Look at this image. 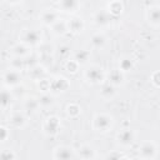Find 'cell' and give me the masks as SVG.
Masks as SVG:
<instances>
[{"mask_svg": "<svg viewBox=\"0 0 160 160\" xmlns=\"http://www.w3.org/2000/svg\"><path fill=\"white\" fill-rule=\"evenodd\" d=\"M112 124H114V120H112V116L109 115V114H105V112H100V114H96L94 118H92V129L96 130V131H100V132H106L109 131L111 128H112Z\"/></svg>", "mask_w": 160, "mask_h": 160, "instance_id": "1", "label": "cell"}, {"mask_svg": "<svg viewBox=\"0 0 160 160\" xmlns=\"http://www.w3.org/2000/svg\"><path fill=\"white\" fill-rule=\"evenodd\" d=\"M84 78H85L90 84L96 85V84H100V82L104 81V79H105V72H104V70H102L101 66H99V65H90V66H88V68L85 69V71H84Z\"/></svg>", "mask_w": 160, "mask_h": 160, "instance_id": "2", "label": "cell"}, {"mask_svg": "<svg viewBox=\"0 0 160 160\" xmlns=\"http://www.w3.org/2000/svg\"><path fill=\"white\" fill-rule=\"evenodd\" d=\"M20 41L28 46H39L41 44V32L35 29H25L20 34Z\"/></svg>", "mask_w": 160, "mask_h": 160, "instance_id": "3", "label": "cell"}, {"mask_svg": "<svg viewBox=\"0 0 160 160\" xmlns=\"http://www.w3.org/2000/svg\"><path fill=\"white\" fill-rule=\"evenodd\" d=\"M61 129V122L60 119L58 116H49L45 119L44 124H42V132L46 136H54L56 135Z\"/></svg>", "mask_w": 160, "mask_h": 160, "instance_id": "4", "label": "cell"}, {"mask_svg": "<svg viewBox=\"0 0 160 160\" xmlns=\"http://www.w3.org/2000/svg\"><path fill=\"white\" fill-rule=\"evenodd\" d=\"M52 158L55 160H72V159L78 158V154H76V151L71 146L60 145V146H56L54 149Z\"/></svg>", "mask_w": 160, "mask_h": 160, "instance_id": "5", "label": "cell"}, {"mask_svg": "<svg viewBox=\"0 0 160 160\" xmlns=\"http://www.w3.org/2000/svg\"><path fill=\"white\" fill-rule=\"evenodd\" d=\"M158 154V148L154 141H144L139 146V156L141 159H155Z\"/></svg>", "mask_w": 160, "mask_h": 160, "instance_id": "6", "label": "cell"}, {"mask_svg": "<svg viewBox=\"0 0 160 160\" xmlns=\"http://www.w3.org/2000/svg\"><path fill=\"white\" fill-rule=\"evenodd\" d=\"M2 82L6 88H14L21 82V74L19 70L15 69H8L2 74Z\"/></svg>", "mask_w": 160, "mask_h": 160, "instance_id": "7", "label": "cell"}, {"mask_svg": "<svg viewBox=\"0 0 160 160\" xmlns=\"http://www.w3.org/2000/svg\"><path fill=\"white\" fill-rule=\"evenodd\" d=\"M135 131L131 129H122L116 134V141L120 146L122 148H129L134 144L135 141Z\"/></svg>", "mask_w": 160, "mask_h": 160, "instance_id": "8", "label": "cell"}, {"mask_svg": "<svg viewBox=\"0 0 160 160\" xmlns=\"http://www.w3.org/2000/svg\"><path fill=\"white\" fill-rule=\"evenodd\" d=\"M70 88V82L64 76H54L50 79V91L52 92H64Z\"/></svg>", "mask_w": 160, "mask_h": 160, "instance_id": "9", "label": "cell"}, {"mask_svg": "<svg viewBox=\"0 0 160 160\" xmlns=\"http://www.w3.org/2000/svg\"><path fill=\"white\" fill-rule=\"evenodd\" d=\"M112 15L108 11V9H102V10H98L94 14V22L96 26L102 28V26H108L111 21Z\"/></svg>", "mask_w": 160, "mask_h": 160, "instance_id": "10", "label": "cell"}, {"mask_svg": "<svg viewBox=\"0 0 160 160\" xmlns=\"http://www.w3.org/2000/svg\"><path fill=\"white\" fill-rule=\"evenodd\" d=\"M40 20H41V22L44 24V25H46V26H51L52 24H55L58 20H60L59 19V12L58 11H55V10H49V9H45V10H42L41 11V14H40Z\"/></svg>", "mask_w": 160, "mask_h": 160, "instance_id": "11", "label": "cell"}, {"mask_svg": "<svg viewBox=\"0 0 160 160\" xmlns=\"http://www.w3.org/2000/svg\"><path fill=\"white\" fill-rule=\"evenodd\" d=\"M76 154H78V158L82 159V160H92V159L96 158L95 149H94L91 145H89V144H82V145L78 149Z\"/></svg>", "mask_w": 160, "mask_h": 160, "instance_id": "12", "label": "cell"}, {"mask_svg": "<svg viewBox=\"0 0 160 160\" xmlns=\"http://www.w3.org/2000/svg\"><path fill=\"white\" fill-rule=\"evenodd\" d=\"M146 20L154 26L160 25V6L159 5H152L146 10Z\"/></svg>", "mask_w": 160, "mask_h": 160, "instance_id": "13", "label": "cell"}, {"mask_svg": "<svg viewBox=\"0 0 160 160\" xmlns=\"http://www.w3.org/2000/svg\"><path fill=\"white\" fill-rule=\"evenodd\" d=\"M66 22H68V29H69V31H71V32H74V34L81 32V31L84 30V28H85L84 20H82L81 18H78V16H74V18L66 20Z\"/></svg>", "mask_w": 160, "mask_h": 160, "instance_id": "14", "label": "cell"}, {"mask_svg": "<svg viewBox=\"0 0 160 160\" xmlns=\"http://www.w3.org/2000/svg\"><path fill=\"white\" fill-rule=\"evenodd\" d=\"M45 75H46V69L41 64H36V65L29 68V76L35 81H39V80L44 79Z\"/></svg>", "mask_w": 160, "mask_h": 160, "instance_id": "15", "label": "cell"}, {"mask_svg": "<svg viewBox=\"0 0 160 160\" xmlns=\"http://www.w3.org/2000/svg\"><path fill=\"white\" fill-rule=\"evenodd\" d=\"M79 0H59V8L64 12H74L79 9Z\"/></svg>", "mask_w": 160, "mask_h": 160, "instance_id": "16", "label": "cell"}, {"mask_svg": "<svg viewBox=\"0 0 160 160\" xmlns=\"http://www.w3.org/2000/svg\"><path fill=\"white\" fill-rule=\"evenodd\" d=\"M11 54L18 58H26L30 54V46H28L24 42H18L11 48Z\"/></svg>", "mask_w": 160, "mask_h": 160, "instance_id": "17", "label": "cell"}, {"mask_svg": "<svg viewBox=\"0 0 160 160\" xmlns=\"http://www.w3.org/2000/svg\"><path fill=\"white\" fill-rule=\"evenodd\" d=\"M125 72H122L120 69H114L109 72L108 75V79H109V82H111L112 85L115 86H119L121 84H124V80H125Z\"/></svg>", "mask_w": 160, "mask_h": 160, "instance_id": "18", "label": "cell"}, {"mask_svg": "<svg viewBox=\"0 0 160 160\" xmlns=\"http://www.w3.org/2000/svg\"><path fill=\"white\" fill-rule=\"evenodd\" d=\"M10 124L14 126V128H18V129H21L25 126L26 124V116L24 115V112L21 111H15L10 115Z\"/></svg>", "mask_w": 160, "mask_h": 160, "instance_id": "19", "label": "cell"}, {"mask_svg": "<svg viewBox=\"0 0 160 160\" xmlns=\"http://www.w3.org/2000/svg\"><path fill=\"white\" fill-rule=\"evenodd\" d=\"M12 91L6 89V88H2L1 90V95H0V102H1V109L2 110H6L8 108H10L11 102H12Z\"/></svg>", "mask_w": 160, "mask_h": 160, "instance_id": "20", "label": "cell"}, {"mask_svg": "<svg viewBox=\"0 0 160 160\" xmlns=\"http://www.w3.org/2000/svg\"><path fill=\"white\" fill-rule=\"evenodd\" d=\"M90 44H91V46L94 48V49H101V48H104L105 46V44H106V38H105V35L102 34V32H95V34H92L91 35V38H90Z\"/></svg>", "mask_w": 160, "mask_h": 160, "instance_id": "21", "label": "cell"}, {"mask_svg": "<svg viewBox=\"0 0 160 160\" xmlns=\"http://www.w3.org/2000/svg\"><path fill=\"white\" fill-rule=\"evenodd\" d=\"M100 95L101 98L106 99V100H110L112 99L115 95H116V86L112 85L111 82H108V84H104L100 89Z\"/></svg>", "mask_w": 160, "mask_h": 160, "instance_id": "22", "label": "cell"}, {"mask_svg": "<svg viewBox=\"0 0 160 160\" xmlns=\"http://www.w3.org/2000/svg\"><path fill=\"white\" fill-rule=\"evenodd\" d=\"M106 9H108V11L112 16H119L122 12V10H124V5H122V2L120 0H114V1H111V2L108 4V8Z\"/></svg>", "mask_w": 160, "mask_h": 160, "instance_id": "23", "label": "cell"}, {"mask_svg": "<svg viewBox=\"0 0 160 160\" xmlns=\"http://www.w3.org/2000/svg\"><path fill=\"white\" fill-rule=\"evenodd\" d=\"M50 28H51L52 34H55V35H64L65 32L69 31V29H68V22L64 21V20H58V21H56L55 24H52Z\"/></svg>", "mask_w": 160, "mask_h": 160, "instance_id": "24", "label": "cell"}, {"mask_svg": "<svg viewBox=\"0 0 160 160\" xmlns=\"http://www.w3.org/2000/svg\"><path fill=\"white\" fill-rule=\"evenodd\" d=\"M119 69L122 72H128L131 71L134 69V60L130 56H124L119 60Z\"/></svg>", "mask_w": 160, "mask_h": 160, "instance_id": "25", "label": "cell"}, {"mask_svg": "<svg viewBox=\"0 0 160 160\" xmlns=\"http://www.w3.org/2000/svg\"><path fill=\"white\" fill-rule=\"evenodd\" d=\"M39 108H40V104H39V99L36 98H28L24 101V109L29 112H35Z\"/></svg>", "mask_w": 160, "mask_h": 160, "instance_id": "26", "label": "cell"}, {"mask_svg": "<svg viewBox=\"0 0 160 160\" xmlns=\"http://www.w3.org/2000/svg\"><path fill=\"white\" fill-rule=\"evenodd\" d=\"M39 104H40V106H42V108H49V106H51L52 104H54V95H51L50 94V91H48V92H42L39 98Z\"/></svg>", "mask_w": 160, "mask_h": 160, "instance_id": "27", "label": "cell"}, {"mask_svg": "<svg viewBox=\"0 0 160 160\" xmlns=\"http://www.w3.org/2000/svg\"><path fill=\"white\" fill-rule=\"evenodd\" d=\"M74 59H75L80 65H84V64H86V62L89 61V59H90V51L81 49V50H79V51L75 52Z\"/></svg>", "mask_w": 160, "mask_h": 160, "instance_id": "28", "label": "cell"}, {"mask_svg": "<svg viewBox=\"0 0 160 160\" xmlns=\"http://www.w3.org/2000/svg\"><path fill=\"white\" fill-rule=\"evenodd\" d=\"M66 114L70 118H78L81 114V108L76 102H70L66 105Z\"/></svg>", "mask_w": 160, "mask_h": 160, "instance_id": "29", "label": "cell"}, {"mask_svg": "<svg viewBox=\"0 0 160 160\" xmlns=\"http://www.w3.org/2000/svg\"><path fill=\"white\" fill-rule=\"evenodd\" d=\"M25 65V60L24 58H18V56H14V59H11L10 61V68L11 69H15V70H21Z\"/></svg>", "mask_w": 160, "mask_h": 160, "instance_id": "30", "label": "cell"}, {"mask_svg": "<svg viewBox=\"0 0 160 160\" xmlns=\"http://www.w3.org/2000/svg\"><path fill=\"white\" fill-rule=\"evenodd\" d=\"M79 66H80V64L75 60V59H69V60H66V62H65V69L69 71V72H71V74H75L78 70H79Z\"/></svg>", "mask_w": 160, "mask_h": 160, "instance_id": "31", "label": "cell"}, {"mask_svg": "<svg viewBox=\"0 0 160 160\" xmlns=\"http://www.w3.org/2000/svg\"><path fill=\"white\" fill-rule=\"evenodd\" d=\"M0 158L4 159V160H15L18 156H16V154H15L12 150H8V149H5V150H1V152H0Z\"/></svg>", "mask_w": 160, "mask_h": 160, "instance_id": "32", "label": "cell"}, {"mask_svg": "<svg viewBox=\"0 0 160 160\" xmlns=\"http://www.w3.org/2000/svg\"><path fill=\"white\" fill-rule=\"evenodd\" d=\"M38 86H39V89L42 92H48V91H50V80H48L46 78H44V79H41V80L38 81Z\"/></svg>", "mask_w": 160, "mask_h": 160, "instance_id": "33", "label": "cell"}, {"mask_svg": "<svg viewBox=\"0 0 160 160\" xmlns=\"http://www.w3.org/2000/svg\"><path fill=\"white\" fill-rule=\"evenodd\" d=\"M56 52H58V55H59L60 58L66 59V58L70 55V48H69V46H66V45H61V46H59V48H58Z\"/></svg>", "mask_w": 160, "mask_h": 160, "instance_id": "34", "label": "cell"}, {"mask_svg": "<svg viewBox=\"0 0 160 160\" xmlns=\"http://www.w3.org/2000/svg\"><path fill=\"white\" fill-rule=\"evenodd\" d=\"M10 136V131L9 129L5 126V125H1L0 126V141L1 142H5Z\"/></svg>", "mask_w": 160, "mask_h": 160, "instance_id": "35", "label": "cell"}, {"mask_svg": "<svg viewBox=\"0 0 160 160\" xmlns=\"http://www.w3.org/2000/svg\"><path fill=\"white\" fill-rule=\"evenodd\" d=\"M126 156L125 155H122L120 151H118V150H112L111 152H109V154H106L105 155V159H110V160H112V159H115V160H119V159H125Z\"/></svg>", "mask_w": 160, "mask_h": 160, "instance_id": "36", "label": "cell"}, {"mask_svg": "<svg viewBox=\"0 0 160 160\" xmlns=\"http://www.w3.org/2000/svg\"><path fill=\"white\" fill-rule=\"evenodd\" d=\"M150 80H151V82H152V84H154L156 88H160V70L154 71V72L151 74Z\"/></svg>", "mask_w": 160, "mask_h": 160, "instance_id": "37", "label": "cell"}, {"mask_svg": "<svg viewBox=\"0 0 160 160\" xmlns=\"http://www.w3.org/2000/svg\"><path fill=\"white\" fill-rule=\"evenodd\" d=\"M39 52L40 54H51L52 52V46H50L49 44H40L39 45Z\"/></svg>", "mask_w": 160, "mask_h": 160, "instance_id": "38", "label": "cell"}, {"mask_svg": "<svg viewBox=\"0 0 160 160\" xmlns=\"http://www.w3.org/2000/svg\"><path fill=\"white\" fill-rule=\"evenodd\" d=\"M8 4H10V5H16V4H20L22 0H5Z\"/></svg>", "mask_w": 160, "mask_h": 160, "instance_id": "39", "label": "cell"}, {"mask_svg": "<svg viewBox=\"0 0 160 160\" xmlns=\"http://www.w3.org/2000/svg\"><path fill=\"white\" fill-rule=\"evenodd\" d=\"M104 1H106V2L109 4V2H111V1H114V0H104Z\"/></svg>", "mask_w": 160, "mask_h": 160, "instance_id": "40", "label": "cell"}]
</instances>
